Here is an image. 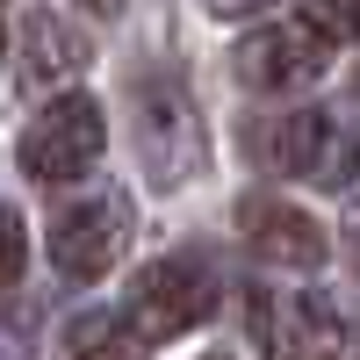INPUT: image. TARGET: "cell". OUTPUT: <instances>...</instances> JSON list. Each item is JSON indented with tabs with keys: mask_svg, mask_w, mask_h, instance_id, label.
<instances>
[{
	"mask_svg": "<svg viewBox=\"0 0 360 360\" xmlns=\"http://www.w3.org/2000/svg\"><path fill=\"white\" fill-rule=\"evenodd\" d=\"M252 8H266V0H209V15H224V22L231 15H252Z\"/></svg>",
	"mask_w": 360,
	"mask_h": 360,
	"instance_id": "13",
	"label": "cell"
},
{
	"mask_svg": "<svg viewBox=\"0 0 360 360\" xmlns=\"http://www.w3.org/2000/svg\"><path fill=\"white\" fill-rule=\"evenodd\" d=\"M353 94H360V72H353Z\"/></svg>",
	"mask_w": 360,
	"mask_h": 360,
	"instance_id": "17",
	"label": "cell"
},
{
	"mask_svg": "<svg viewBox=\"0 0 360 360\" xmlns=\"http://www.w3.org/2000/svg\"><path fill=\"white\" fill-rule=\"evenodd\" d=\"M72 8H86V15H123V0H72Z\"/></svg>",
	"mask_w": 360,
	"mask_h": 360,
	"instance_id": "15",
	"label": "cell"
},
{
	"mask_svg": "<svg viewBox=\"0 0 360 360\" xmlns=\"http://www.w3.org/2000/svg\"><path fill=\"white\" fill-rule=\"evenodd\" d=\"M238 231H245V245L274 266H324V231L310 209H295L281 195H245L238 202Z\"/></svg>",
	"mask_w": 360,
	"mask_h": 360,
	"instance_id": "8",
	"label": "cell"
},
{
	"mask_svg": "<svg viewBox=\"0 0 360 360\" xmlns=\"http://www.w3.org/2000/svg\"><path fill=\"white\" fill-rule=\"evenodd\" d=\"M0 51H8V37H0Z\"/></svg>",
	"mask_w": 360,
	"mask_h": 360,
	"instance_id": "18",
	"label": "cell"
},
{
	"mask_svg": "<svg viewBox=\"0 0 360 360\" xmlns=\"http://www.w3.org/2000/svg\"><path fill=\"white\" fill-rule=\"evenodd\" d=\"M137 152L152 188H188L195 166H202V130H195V108L180 94H144L137 108Z\"/></svg>",
	"mask_w": 360,
	"mask_h": 360,
	"instance_id": "7",
	"label": "cell"
},
{
	"mask_svg": "<svg viewBox=\"0 0 360 360\" xmlns=\"http://www.w3.org/2000/svg\"><path fill=\"white\" fill-rule=\"evenodd\" d=\"M22 37H29V65H22V72L37 79V86H51V79H65V72H79V65H86V44H79L58 15H29Z\"/></svg>",
	"mask_w": 360,
	"mask_h": 360,
	"instance_id": "9",
	"label": "cell"
},
{
	"mask_svg": "<svg viewBox=\"0 0 360 360\" xmlns=\"http://www.w3.org/2000/svg\"><path fill=\"white\" fill-rule=\"evenodd\" d=\"M58 360H144V346L123 332L115 317H79L72 332H65V346H58Z\"/></svg>",
	"mask_w": 360,
	"mask_h": 360,
	"instance_id": "10",
	"label": "cell"
},
{
	"mask_svg": "<svg viewBox=\"0 0 360 360\" xmlns=\"http://www.w3.org/2000/svg\"><path fill=\"white\" fill-rule=\"evenodd\" d=\"M22 259H29V245H22V217H15V209H0V288L22 274Z\"/></svg>",
	"mask_w": 360,
	"mask_h": 360,
	"instance_id": "12",
	"label": "cell"
},
{
	"mask_svg": "<svg viewBox=\"0 0 360 360\" xmlns=\"http://www.w3.org/2000/svg\"><path fill=\"white\" fill-rule=\"evenodd\" d=\"M0 360H29V346H22V339H8V332H0Z\"/></svg>",
	"mask_w": 360,
	"mask_h": 360,
	"instance_id": "16",
	"label": "cell"
},
{
	"mask_svg": "<svg viewBox=\"0 0 360 360\" xmlns=\"http://www.w3.org/2000/svg\"><path fill=\"white\" fill-rule=\"evenodd\" d=\"M346 238H353V266H360V202L346 209Z\"/></svg>",
	"mask_w": 360,
	"mask_h": 360,
	"instance_id": "14",
	"label": "cell"
},
{
	"mask_svg": "<svg viewBox=\"0 0 360 360\" xmlns=\"http://www.w3.org/2000/svg\"><path fill=\"white\" fill-rule=\"evenodd\" d=\"M303 29H317L324 44H353L360 37V0H303Z\"/></svg>",
	"mask_w": 360,
	"mask_h": 360,
	"instance_id": "11",
	"label": "cell"
},
{
	"mask_svg": "<svg viewBox=\"0 0 360 360\" xmlns=\"http://www.w3.org/2000/svg\"><path fill=\"white\" fill-rule=\"evenodd\" d=\"M123 245H130V202H115V195H94L51 224V266L65 281H101L123 259Z\"/></svg>",
	"mask_w": 360,
	"mask_h": 360,
	"instance_id": "5",
	"label": "cell"
},
{
	"mask_svg": "<svg viewBox=\"0 0 360 360\" xmlns=\"http://www.w3.org/2000/svg\"><path fill=\"white\" fill-rule=\"evenodd\" d=\"M238 79L252 86V94H303V86L324 79V37L317 29H252L245 44L231 51Z\"/></svg>",
	"mask_w": 360,
	"mask_h": 360,
	"instance_id": "6",
	"label": "cell"
},
{
	"mask_svg": "<svg viewBox=\"0 0 360 360\" xmlns=\"http://www.w3.org/2000/svg\"><path fill=\"white\" fill-rule=\"evenodd\" d=\"M217 310V274L195 252H166L130 281V324L144 339H180Z\"/></svg>",
	"mask_w": 360,
	"mask_h": 360,
	"instance_id": "3",
	"label": "cell"
},
{
	"mask_svg": "<svg viewBox=\"0 0 360 360\" xmlns=\"http://www.w3.org/2000/svg\"><path fill=\"white\" fill-rule=\"evenodd\" d=\"M101 144H108L101 101H86V94H58L37 123L22 130V173L44 180V188H65V180H79L86 166L101 159Z\"/></svg>",
	"mask_w": 360,
	"mask_h": 360,
	"instance_id": "2",
	"label": "cell"
},
{
	"mask_svg": "<svg viewBox=\"0 0 360 360\" xmlns=\"http://www.w3.org/2000/svg\"><path fill=\"white\" fill-rule=\"evenodd\" d=\"M259 152L274 173L310 180V188H353L360 180V123H339V115H281L274 130L259 137Z\"/></svg>",
	"mask_w": 360,
	"mask_h": 360,
	"instance_id": "1",
	"label": "cell"
},
{
	"mask_svg": "<svg viewBox=\"0 0 360 360\" xmlns=\"http://www.w3.org/2000/svg\"><path fill=\"white\" fill-rule=\"evenodd\" d=\"M245 317H252V339H259L266 360H339L346 353L339 310L324 303V295H310V288L303 295H266V288H252Z\"/></svg>",
	"mask_w": 360,
	"mask_h": 360,
	"instance_id": "4",
	"label": "cell"
}]
</instances>
